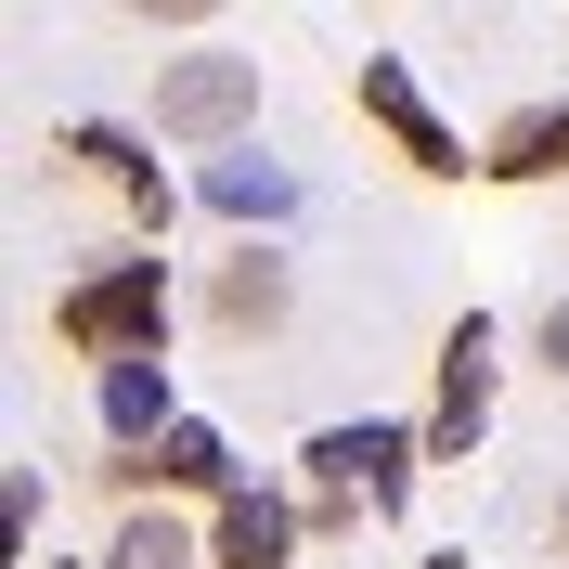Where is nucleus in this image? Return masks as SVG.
<instances>
[{
  "instance_id": "nucleus-1",
  "label": "nucleus",
  "mask_w": 569,
  "mask_h": 569,
  "mask_svg": "<svg viewBox=\"0 0 569 569\" xmlns=\"http://www.w3.org/2000/svg\"><path fill=\"white\" fill-rule=\"evenodd\" d=\"M52 337H66L78 362H156L169 350V272L156 259H104V272H78L66 298H52Z\"/></svg>"
},
{
  "instance_id": "nucleus-3",
  "label": "nucleus",
  "mask_w": 569,
  "mask_h": 569,
  "mask_svg": "<svg viewBox=\"0 0 569 569\" xmlns=\"http://www.w3.org/2000/svg\"><path fill=\"white\" fill-rule=\"evenodd\" d=\"M156 130L169 142H247L259 130V52H169L156 66Z\"/></svg>"
},
{
  "instance_id": "nucleus-2",
  "label": "nucleus",
  "mask_w": 569,
  "mask_h": 569,
  "mask_svg": "<svg viewBox=\"0 0 569 569\" xmlns=\"http://www.w3.org/2000/svg\"><path fill=\"white\" fill-rule=\"evenodd\" d=\"M415 453L427 440H401V427H323L311 440V505H298V518H311V531H362V505L389 518V505L415 492Z\"/></svg>"
},
{
  "instance_id": "nucleus-11",
  "label": "nucleus",
  "mask_w": 569,
  "mask_h": 569,
  "mask_svg": "<svg viewBox=\"0 0 569 569\" xmlns=\"http://www.w3.org/2000/svg\"><path fill=\"white\" fill-rule=\"evenodd\" d=\"M208 208H220V220H284V208H298V181H284L272 156H220V169H208Z\"/></svg>"
},
{
  "instance_id": "nucleus-14",
  "label": "nucleus",
  "mask_w": 569,
  "mask_h": 569,
  "mask_svg": "<svg viewBox=\"0 0 569 569\" xmlns=\"http://www.w3.org/2000/svg\"><path fill=\"white\" fill-rule=\"evenodd\" d=\"M557 543H569V492H557Z\"/></svg>"
},
{
  "instance_id": "nucleus-7",
  "label": "nucleus",
  "mask_w": 569,
  "mask_h": 569,
  "mask_svg": "<svg viewBox=\"0 0 569 569\" xmlns=\"http://www.w3.org/2000/svg\"><path fill=\"white\" fill-rule=\"evenodd\" d=\"M298 557V505H272V492H233L208 518V569H284Z\"/></svg>"
},
{
  "instance_id": "nucleus-6",
  "label": "nucleus",
  "mask_w": 569,
  "mask_h": 569,
  "mask_svg": "<svg viewBox=\"0 0 569 569\" xmlns=\"http://www.w3.org/2000/svg\"><path fill=\"white\" fill-rule=\"evenodd\" d=\"M284 311H298V284H284V259H272V247H233V259H220L208 323L233 337V350H272V337H284Z\"/></svg>"
},
{
  "instance_id": "nucleus-5",
  "label": "nucleus",
  "mask_w": 569,
  "mask_h": 569,
  "mask_svg": "<svg viewBox=\"0 0 569 569\" xmlns=\"http://www.w3.org/2000/svg\"><path fill=\"white\" fill-rule=\"evenodd\" d=\"M492 427V323L466 311L453 337H440V401H427V453L440 466H466V440Z\"/></svg>"
},
{
  "instance_id": "nucleus-10",
  "label": "nucleus",
  "mask_w": 569,
  "mask_h": 569,
  "mask_svg": "<svg viewBox=\"0 0 569 569\" xmlns=\"http://www.w3.org/2000/svg\"><path fill=\"white\" fill-rule=\"evenodd\" d=\"M66 156H78V169H104V181L130 194L142 220H169V181L142 169V142H130V130H66Z\"/></svg>"
},
{
  "instance_id": "nucleus-9",
  "label": "nucleus",
  "mask_w": 569,
  "mask_h": 569,
  "mask_svg": "<svg viewBox=\"0 0 569 569\" xmlns=\"http://www.w3.org/2000/svg\"><path fill=\"white\" fill-rule=\"evenodd\" d=\"M479 169H492V181H557V169H569V104H531V117H505Z\"/></svg>"
},
{
  "instance_id": "nucleus-13",
  "label": "nucleus",
  "mask_w": 569,
  "mask_h": 569,
  "mask_svg": "<svg viewBox=\"0 0 569 569\" xmlns=\"http://www.w3.org/2000/svg\"><path fill=\"white\" fill-rule=\"evenodd\" d=\"M543 376H557V389H569V298H557V311H543Z\"/></svg>"
},
{
  "instance_id": "nucleus-8",
  "label": "nucleus",
  "mask_w": 569,
  "mask_h": 569,
  "mask_svg": "<svg viewBox=\"0 0 569 569\" xmlns=\"http://www.w3.org/2000/svg\"><path fill=\"white\" fill-rule=\"evenodd\" d=\"M104 427H117V453H156V440H169V362H117L104 376Z\"/></svg>"
},
{
  "instance_id": "nucleus-4",
  "label": "nucleus",
  "mask_w": 569,
  "mask_h": 569,
  "mask_svg": "<svg viewBox=\"0 0 569 569\" xmlns=\"http://www.w3.org/2000/svg\"><path fill=\"white\" fill-rule=\"evenodd\" d=\"M362 117H376V130H389L427 181H466V142L440 130V104L415 91V66H401V52H362Z\"/></svg>"
},
{
  "instance_id": "nucleus-12",
  "label": "nucleus",
  "mask_w": 569,
  "mask_h": 569,
  "mask_svg": "<svg viewBox=\"0 0 569 569\" xmlns=\"http://www.w3.org/2000/svg\"><path fill=\"white\" fill-rule=\"evenodd\" d=\"M104 569H208V543L181 531V518H156V505H130L117 543H104Z\"/></svg>"
}]
</instances>
